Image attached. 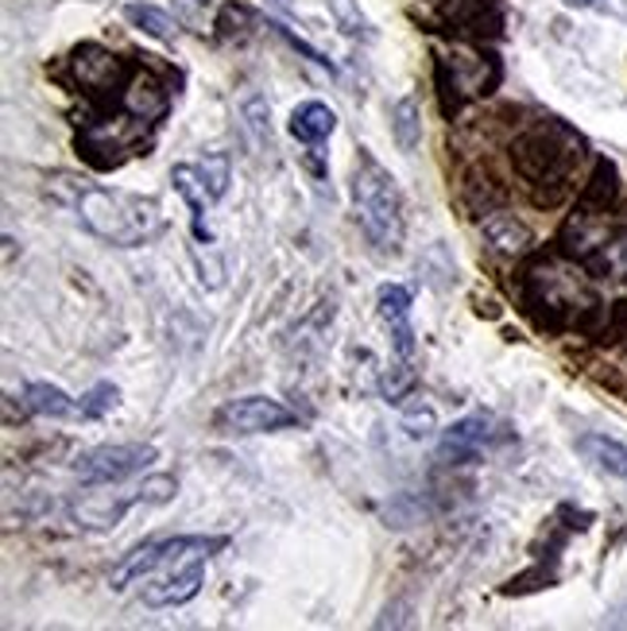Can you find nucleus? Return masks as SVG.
<instances>
[{"label":"nucleus","mask_w":627,"mask_h":631,"mask_svg":"<svg viewBox=\"0 0 627 631\" xmlns=\"http://www.w3.org/2000/svg\"><path fill=\"white\" fill-rule=\"evenodd\" d=\"M349 195H353L356 225L369 236V244L380 256H399L403 236H407V218H403V195L395 187L392 170L361 147L349 178Z\"/></svg>","instance_id":"nucleus-1"},{"label":"nucleus","mask_w":627,"mask_h":631,"mask_svg":"<svg viewBox=\"0 0 627 631\" xmlns=\"http://www.w3.org/2000/svg\"><path fill=\"white\" fill-rule=\"evenodd\" d=\"M74 213L94 236L117 248H140L163 229L160 206L144 195H129L117 187H78Z\"/></svg>","instance_id":"nucleus-2"},{"label":"nucleus","mask_w":627,"mask_h":631,"mask_svg":"<svg viewBox=\"0 0 627 631\" xmlns=\"http://www.w3.org/2000/svg\"><path fill=\"white\" fill-rule=\"evenodd\" d=\"M226 534H178L163 539V558L155 574L144 577V600L147 608H183L201 593L206 582V562L218 551H226Z\"/></svg>","instance_id":"nucleus-3"},{"label":"nucleus","mask_w":627,"mask_h":631,"mask_svg":"<svg viewBox=\"0 0 627 631\" xmlns=\"http://www.w3.org/2000/svg\"><path fill=\"white\" fill-rule=\"evenodd\" d=\"M113 492H81L78 500H70V519L81 527V531H113L121 527V519L129 516L136 503H170L178 496V480L170 473H147L140 485H129V488H117L109 485Z\"/></svg>","instance_id":"nucleus-4"},{"label":"nucleus","mask_w":627,"mask_h":631,"mask_svg":"<svg viewBox=\"0 0 627 631\" xmlns=\"http://www.w3.org/2000/svg\"><path fill=\"white\" fill-rule=\"evenodd\" d=\"M578 155H581V140L573 136L570 129H562L558 121H547L519 140L515 159H519L522 175L535 178V182H558V187H565V175H570V167L578 163Z\"/></svg>","instance_id":"nucleus-5"},{"label":"nucleus","mask_w":627,"mask_h":631,"mask_svg":"<svg viewBox=\"0 0 627 631\" xmlns=\"http://www.w3.org/2000/svg\"><path fill=\"white\" fill-rule=\"evenodd\" d=\"M152 462H160V450L152 442H113V445H97L89 454H81L74 462V473L81 477L86 488H109V485H124L136 473L152 469Z\"/></svg>","instance_id":"nucleus-6"},{"label":"nucleus","mask_w":627,"mask_h":631,"mask_svg":"<svg viewBox=\"0 0 627 631\" xmlns=\"http://www.w3.org/2000/svg\"><path fill=\"white\" fill-rule=\"evenodd\" d=\"M218 427L229 434H275V430L298 427V414L290 407H283L279 399L267 396H241L229 399L218 411Z\"/></svg>","instance_id":"nucleus-7"},{"label":"nucleus","mask_w":627,"mask_h":631,"mask_svg":"<svg viewBox=\"0 0 627 631\" xmlns=\"http://www.w3.org/2000/svg\"><path fill=\"white\" fill-rule=\"evenodd\" d=\"M170 182H175L178 198L186 202V210H190V233H194V244L198 248H209L213 244V233H209L206 225V206L213 202L206 190V182H201L198 167H190V163H178L175 170H170Z\"/></svg>","instance_id":"nucleus-8"},{"label":"nucleus","mask_w":627,"mask_h":631,"mask_svg":"<svg viewBox=\"0 0 627 631\" xmlns=\"http://www.w3.org/2000/svg\"><path fill=\"white\" fill-rule=\"evenodd\" d=\"M410 302H415V295H410L403 284H384V287H380V295H376L380 318H384V322L392 325L395 353H399V356L415 353V330H410Z\"/></svg>","instance_id":"nucleus-9"},{"label":"nucleus","mask_w":627,"mask_h":631,"mask_svg":"<svg viewBox=\"0 0 627 631\" xmlns=\"http://www.w3.org/2000/svg\"><path fill=\"white\" fill-rule=\"evenodd\" d=\"M492 445V419L488 414H469V419L453 422L442 434V457L446 462H469V457L484 454Z\"/></svg>","instance_id":"nucleus-10"},{"label":"nucleus","mask_w":627,"mask_h":631,"mask_svg":"<svg viewBox=\"0 0 627 631\" xmlns=\"http://www.w3.org/2000/svg\"><path fill=\"white\" fill-rule=\"evenodd\" d=\"M290 136L298 140V144L306 147H318L322 140H330L333 132H338V113H333L330 106H322V101H302V106L290 113Z\"/></svg>","instance_id":"nucleus-11"},{"label":"nucleus","mask_w":627,"mask_h":631,"mask_svg":"<svg viewBox=\"0 0 627 631\" xmlns=\"http://www.w3.org/2000/svg\"><path fill=\"white\" fill-rule=\"evenodd\" d=\"M578 454L585 457L593 469L608 473L616 480H627V445L619 438L608 434H581L578 438Z\"/></svg>","instance_id":"nucleus-12"},{"label":"nucleus","mask_w":627,"mask_h":631,"mask_svg":"<svg viewBox=\"0 0 627 631\" xmlns=\"http://www.w3.org/2000/svg\"><path fill=\"white\" fill-rule=\"evenodd\" d=\"M167 106H170L167 89L155 78H147V74H136V78L124 86V109H129L132 117H140V121H160V117L167 113Z\"/></svg>","instance_id":"nucleus-13"},{"label":"nucleus","mask_w":627,"mask_h":631,"mask_svg":"<svg viewBox=\"0 0 627 631\" xmlns=\"http://www.w3.org/2000/svg\"><path fill=\"white\" fill-rule=\"evenodd\" d=\"M160 558H163V539H147V543H140L136 551L124 554L121 566L109 574V585H113V589H129V585L144 582L147 574H155Z\"/></svg>","instance_id":"nucleus-14"},{"label":"nucleus","mask_w":627,"mask_h":631,"mask_svg":"<svg viewBox=\"0 0 627 631\" xmlns=\"http://www.w3.org/2000/svg\"><path fill=\"white\" fill-rule=\"evenodd\" d=\"M121 12H124V20L136 27V32L152 35V40H160V43H170L178 35V24L170 20V12L160 9V4H147V0H129Z\"/></svg>","instance_id":"nucleus-15"},{"label":"nucleus","mask_w":627,"mask_h":631,"mask_svg":"<svg viewBox=\"0 0 627 631\" xmlns=\"http://www.w3.org/2000/svg\"><path fill=\"white\" fill-rule=\"evenodd\" d=\"M24 407L32 414H43V419H70V414H81L78 403H74L63 388H55V384H28Z\"/></svg>","instance_id":"nucleus-16"},{"label":"nucleus","mask_w":627,"mask_h":631,"mask_svg":"<svg viewBox=\"0 0 627 631\" xmlns=\"http://www.w3.org/2000/svg\"><path fill=\"white\" fill-rule=\"evenodd\" d=\"M484 236H488L499 252H522L531 244V229L522 225L515 213H492V218H484Z\"/></svg>","instance_id":"nucleus-17"},{"label":"nucleus","mask_w":627,"mask_h":631,"mask_svg":"<svg viewBox=\"0 0 627 631\" xmlns=\"http://www.w3.org/2000/svg\"><path fill=\"white\" fill-rule=\"evenodd\" d=\"M392 136L399 144V152H415L422 144V109L415 98H399L392 109Z\"/></svg>","instance_id":"nucleus-18"},{"label":"nucleus","mask_w":627,"mask_h":631,"mask_svg":"<svg viewBox=\"0 0 627 631\" xmlns=\"http://www.w3.org/2000/svg\"><path fill=\"white\" fill-rule=\"evenodd\" d=\"M399 427L407 430V438H415V442H430V438L438 434V411L430 403H422V399H415L410 407H403Z\"/></svg>","instance_id":"nucleus-19"},{"label":"nucleus","mask_w":627,"mask_h":631,"mask_svg":"<svg viewBox=\"0 0 627 631\" xmlns=\"http://www.w3.org/2000/svg\"><path fill=\"white\" fill-rule=\"evenodd\" d=\"M326 9H330L333 24L341 27V35H349V40L369 35V20H364V12H361L356 0H326Z\"/></svg>","instance_id":"nucleus-20"},{"label":"nucleus","mask_w":627,"mask_h":631,"mask_svg":"<svg viewBox=\"0 0 627 631\" xmlns=\"http://www.w3.org/2000/svg\"><path fill=\"white\" fill-rule=\"evenodd\" d=\"M198 175H201V182H206V190H209V198H213V202H218V198H226V190H229V155L226 152L206 155V159L198 163Z\"/></svg>","instance_id":"nucleus-21"},{"label":"nucleus","mask_w":627,"mask_h":631,"mask_svg":"<svg viewBox=\"0 0 627 631\" xmlns=\"http://www.w3.org/2000/svg\"><path fill=\"white\" fill-rule=\"evenodd\" d=\"M117 403H121V388H117V384H94V388L81 396L78 411L81 419H105Z\"/></svg>","instance_id":"nucleus-22"},{"label":"nucleus","mask_w":627,"mask_h":631,"mask_svg":"<svg viewBox=\"0 0 627 631\" xmlns=\"http://www.w3.org/2000/svg\"><path fill=\"white\" fill-rule=\"evenodd\" d=\"M415 384H418L415 368H410V365H395V368H387V373L380 376V396H384L387 403H403V399L415 391Z\"/></svg>","instance_id":"nucleus-23"},{"label":"nucleus","mask_w":627,"mask_h":631,"mask_svg":"<svg viewBox=\"0 0 627 631\" xmlns=\"http://www.w3.org/2000/svg\"><path fill=\"white\" fill-rule=\"evenodd\" d=\"M616 182H619V175H616V167H612V163H596V175H593V182H588V195H585V202L588 206H593V210H596V206H608L612 202V198H616ZM585 202H581V206H585Z\"/></svg>","instance_id":"nucleus-24"},{"label":"nucleus","mask_w":627,"mask_h":631,"mask_svg":"<svg viewBox=\"0 0 627 631\" xmlns=\"http://www.w3.org/2000/svg\"><path fill=\"white\" fill-rule=\"evenodd\" d=\"M244 117H249L252 136H256L260 144H272V106H267L260 93H252V98L244 101Z\"/></svg>","instance_id":"nucleus-25"},{"label":"nucleus","mask_w":627,"mask_h":631,"mask_svg":"<svg viewBox=\"0 0 627 631\" xmlns=\"http://www.w3.org/2000/svg\"><path fill=\"white\" fill-rule=\"evenodd\" d=\"M272 27H275V32L283 35V40L290 43V47H295V51H302V55L310 58V63H322V66H330V58H322V51H314L310 43H302V40H298V35H290V32H287V27H283V24H272Z\"/></svg>","instance_id":"nucleus-26"},{"label":"nucleus","mask_w":627,"mask_h":631,"mask_svg":"<svg viewBox=\"0 0 627 631\" xmlns=\"http://www.w3.org/2000/svg\"><path fill=\"white\" fill-rule=\"evenodd\" d=\"M201 4H209V0H201Z\"/></svg>","instance_id":"nucleus-27"}]
</instances>
